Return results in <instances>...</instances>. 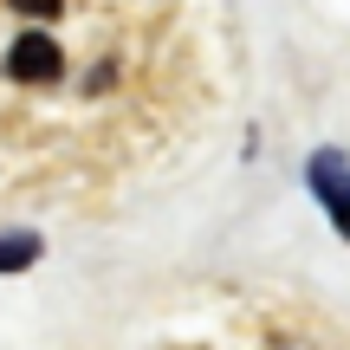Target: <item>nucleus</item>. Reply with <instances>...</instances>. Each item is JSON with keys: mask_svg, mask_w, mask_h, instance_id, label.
<instances>
[{"mask_svg": "<svg viewBox=\"0 0 350 350\" xmlns=\"http://www.w3.org/2000/svg\"><path fill=\"white\" fill-rule=\"evenodd\" d=\"M305 175H312V195L325 201L331 227H338V234L350 240V163H344L338 150H318V156H312V169H305Z\"/></svg>", "mask_w": 350, "mask_h": 350, "instance_id": "1", "label": "nucleus"}, {"mask_svg": "<svg viewBox=\"0 0 350 350\" xmlns=\"http://www.w3.org/2000/svg\"><path fill=\"white\" fill-rule=\"evenodd\" d=\"M59 72H65V52L46 33H20L7 46V78H20V85H52Z\"/></svg>", "mask_w": 350, "mask_h": 350, "instance_id": "2", "label": "nucleus"}, {"mask_svg": "<svg viewBox=\"0 0 350 350\" xmlns=\"http://www.w3.org/2000/svg\"><path fill=\"white\" fill-rule=\"evenodd\" d=\"M39 253H46V240H39V234H0V279H7V273H26Z\"/></svg>", "mask_w": 350, "mask_h": 350, "instance_id": "3", "label": "nucleus"}, {"mask_svg": "<svg viewBox=\"0 0 350 350\" xmlns=\"http://www.w3.org/2000/svg\"><path fill=\"white\" fill-rule=\"evenodd\" d=\"M13 13H26V20H59L65 13V0H7Z\"/></svg>", "mask_w": 350, "mask_h": 350, "instance_id": "4", "label": "nucleus"}]
</instances>
